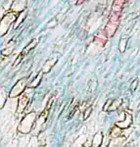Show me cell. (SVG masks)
Masks as SVG:
<instances>
[]
</instances>
